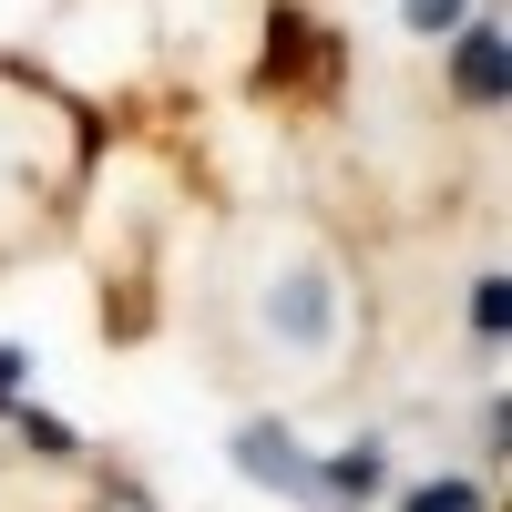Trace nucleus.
Wrapping results in <instances>:
<instances>
[{"instance_id":"1","label":"nucleus","mask_w":512,"mask_h":512,"mask_svg":"<svg viewBox=\"0 0 512 512\" xmlns=\"http://www.w3.org/2000/svg\"><path fill=\"white\" fill-rule=\"evenodd\" d=\"M226 369L267 400H328L359 369V277L318 216H236L216 246Z\"/></svg>"},{"instance_id":"2","label":"nucleus","mask_w":512,"mask_h":512,"mask_svg":"<svg viewBox=\"0 0 512 512\" xmlns=\"http://www.w3.org/2000/svg\"><path fill=\"white\" fill-rule=\"evenodd\" d=\"M93 113L31 62H0V277L31 267L93 185Z\"/></svg>"},{"instance_id":"3","label":"nucleus","mask_w":512,"mask_h":512,"mask_svg":"<svg viewBox=\"0 0 512 512\" xmlns=\"http://www.w3.org/2000/svg\"><path fill=\"white\" fill-rule=\"evenodd\" d=\"M451 82H461V103H472V113L502 103V21H461V31H451Z\"/></svg>"},{"instance_id":"4","label":"nucleus","mask_w":512,"mask_h":512,"mask_svg":"<svg viewBox=\"0 0 512 512\" xmlns=\"http://www.w3.org/2000/svg\"><path fill=\"white\" fill-rule=\"evenodd\" d=\"M236 461H246L267 492H308V461H297V441H277V431H246V441H236Z\"/></svg>"},{"instance_id":"5","label":"nucleus","mask_w":512,"mask_h":512,"mask_svg":"<svg viewBox=\"0 0 512 512\" xmlns=\"http://www.w3.org/2000/svg\"><path fill=\"white\" fill-rule=\"evenodd\" d=\"M349 492H379V441H359V451L328 461V502H349Z\"/></svg>"},{"instance_id":"6","label":"nucleus","mask_w":512,"mask_h":512,"mask_svg":"<svg viewBox=\"0 0 512 512\" xmlns=\"http://www.w3.org/2000/svg\"><path fill=\"white\" fill-rule=\"evenodd\" d=\"M400 21H410V31H431V41H451L461 21H472V0H400Z\"/></svg>"},{"instance_id":"7","label":"nucleus","mask_w":512,"mask_h":512,"mask_svg":"<svg viewBox=\"0 0 512 512\" xmlns=\"http://www.w3.org/2000/svg\"><path fill=\"white\" fill-rule=\"evenodd\" d=\"M410 512H482L472 482H431V492H410Z\"/></svg>"},{"instance_id":"8","label":"nucleus","mask_w":512,"mask_h":512,"mask_svg":"<svg viewBox=\"0 0 512 512\" xmlns=\"http://www.w3.org/2000/svg\"><path fill=\"white\" fill-rule=\"evenodd\" d=\"M472 328H482V338H502V277H482V287H472Z\"/></svg>"}]
</instances>
